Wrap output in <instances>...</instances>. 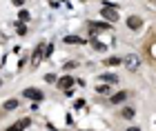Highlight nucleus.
Segmentation results:
<instances>
[{
  "label": "nucleus",
  "mask_w": 156,
  "mask_h": 131,
  "mask_svg": "<svg viewBox=\"0 0 156 131\" xmlns=\"http://www.w3.org/2000/svg\"><path fill=\"white\" fill-rule=\"evenodd\" d=\"M16 29H18V33H20V36H25V33H27V27H25L23 22H16Z\"/></svg>",
  "instance_id": "2eb2a0df"
},
{
  "label": "nucleus",
  "mask_w": 156,
  "mask_h": 131,
  "mask_svg": "<svg viewBox=\"0 0 156 131\" xmlns=\"http://www.w3.org/2000/svg\"><path fill=\"white\" fill-rule=\"evenodd\" d=\"M74 107H76V109H85V100H76Z\"/></svg>",
  "instance_id": "6ab92c4d"
},
{
  "label": "nucleus",
  "mask_w": 156,
  "mask_h": 131,
  "mask_svg": "<svg viewBox=\"0 0 156 131\" xmlns=\"http://www.w3.org/2000/svg\"><path fill=\"white\" fill-rule=\"evenodd\" d=\"M25 98H29V100H34V102H40L45 96H42V91L40 89H36V87H29V89H25Z\"/></svg>",
  "instance_id": "f03ea898"
},
{
  "label": "nucleus",
  "mask_w": 156,
  "mask_h": 131,
  "mask_svg": "<svg viewBox=\"0 0 156 131\" xmlns=\"http://www.w3.org/2000/svg\"><path fill=\"white\" fill-rule=\"evenodd\" d=\"M125 98H127V91H120V93H116V96H112V102L118 105V102H123Z\"/></svg>",
  "instance_id": "1a4fd4ad"
},
{
  "label": "nucleus",
  "mask_w": 156,
  "mask_h": 131,
  "mask_svg": "<svg viewBox=\"0 0 156 131\" xmlns=\"http://www.w3.org/2000/svg\"><path fill=\"white\" fill-rule=\"evenodd\" d=\"M101 16L107 18V20H118V11H114L112 7H103V9H101Z\"/></svg>",
  "instance_id": "39448f33"
},
{
  "label": "nucleus",
  "mask_w": 156,
  "mask_h": 131,
  "mask_svg": "<svg viewBox=\"0 0 156 131\" xmlns=\"http://www.w3.org/2000/svg\"><path fill=\"white\" fill-rule=\"evenodd\" d=\"M31 125V122H29V118H25V120H20V122H16V125H11L9 129H7V131H23L25 127H29Z\"/></svg>",
  "instance_id": "0eeeda50"
},
{
  "label": "nucleus",
  "mask_w": 156,
  "mask_h": 131,
  "mask_svg": "<svg viewBox=\"0 0 156 131\" xmlns=\"http://www.w3.org/2000/svg\"><path fill=\"white\" fill-rule=\"evenodd\" d=\"M56 82H58V89H60V91H67V89H72V87H74V82H76V80H74V76L65 73L60 80H56Z\"/></svg>",
  "instance_id": "f257e3e1"
},
{
  "label": "nucleus",
  "mask_w": 156,
  "mask_h": 131,
  "mask_svg": "<svg viewBox=\"0 0 156 131\" xmlns=\"http://www.w3.org/2000/svg\"><path fill=\"white\" fill-rule=\"evenodd\" d=\"M96 91L101 93V96H107V93H109V87H105V85H98V87H96Z\"/></svg>",
  "instance_id": "ddd939ff"
},
{
  "label": "nucleus",
  "mask_w": 156,
  "mask_h": 131,
  "mask_svg": "<svg viewBox=\"0 0 156 131\" xmlns=\"http://www.w3.org/2000/svg\"><path fill=\"white\" fill-rule=\"evenodd\" d=\"M127 27H129V29H140V27H143V18L129 16V18H127Z\"/></svg>",
  "instance_id": "423d86ee"
},
{
  "label": "nucleus",
  "mask_w": 156,
  "mask_h": 131,
  "mask_svg": "<svg viewBox=\"0 0 156 131\" xmlns=\"http://www.w3.org/2000/svg\"><path fill=\"white\" fill-rule=\"evenodd\" d=\"M125 65H127L129 71H136V69L140 67V58L134 56V53H129V56H125Z\"/></svg>",
  "instance_id": "7ed1b4c3"
},
{
  "label": "nucleus",
  "mask_w": 156,
  "mask_h": 131,
  "mask_svg": "<svg viewBox=\"0 0 156 131\" xmlns=\"http://www.w3.org/2000/svg\"><path fill=\"white\" fill-rule=\"evenodd\" d=\"M125 131H140L138 127H129V129H125Z\"/></svg>",
  "instance_id": "412c9836"
},
{
  "label": "nucleus",
  "mask_w": 156,
  "mask_h": 131,
  "mask_svg": "<svg viewBox=\"0 0 156 131\" xmlns=\"http://www.w3.org/2000/svg\"><path fill=\"white\" fill-rule=\"evenodd\" d=\"M120 116H123V118H127V120H129V118H134V116H136V109L127 107V109H123V113H120Z\"/></svg>",
  "instance_id": "9b49d317"
},
{
  "label": "nucleus",
  "mask_w": 156,
  "mask_h": 131,
  "mask_svg": "<svg viewBox=\"0 0 156 131\" xmlns=\"http://www.w3.org/2000/svg\"><path fill=\"white\" fill-rule=\"evenodd\" d=\"M11 2L16 5V7H23V5H25V0H11Z\"/></svg>",
  "instance_id": "aec40b11"
},
{
  "label": "nucleus",
  "mask_w": 156,
  "mask_h": 131,
  "mask_svg": "<svg viewBox=\"0 0 156 131\" xmlns=\"http://www.w3.org/2000/svg\"><path fill=\"white\" fill-rule=\"evenodd\" d=\"M65 42H72V45H78V42H83V38H76V36H69V38H65Z\"/></svg>",
  "instance_id": "dca6fc26"
},
{
  "label": "nucleus",
  "mask_w": 156,
  "mask_h": 131,
  "mask_svg": "<svg viewBox=\"0 0 156 131\" xmlns=\"http://www.w3.org/2000/svg\"><path fill=\"white\" fill-rule=\"evenodd\" d=\"M91 45H94V47H96L98 51H105V45H101V42H96V40H91Z\"/></svg>",
  "instance_id": "f3484780"
},
{
  "label": "nucleus",
  "mask_w": 156,
  "mask_h": 131,
  "mask_svg": "<svg viewBox=\"0 0 156 131\" xmlns=\"http://www.w3.org/2000/svg\"><path fill=\"white\" fill-rule=\"evenodd\" d=\"M18 107V100H7L5 102V109H7V111H11V109H16Z\"/></svg>",
  "instance_id": "f8f14e48"
},
{
  "label": "nucleus",
  "mask_w": 156,
  "mask_h": 131,
  "mask_svg": "<svg viewBox=\"0 0 156 131\" xmlns=\"http://www.w3.org/2000/svg\"><path fill=\"white\" fill-rule=\"evenodd\" d=\"M45 58V45H38L36 47V51H34V58H31V65L36 67V65H40V60Z\"/></svg>",
  "instance_id": "20e7f679"
},
{
  "label": "nucleus",
  "mask_w": 156,
  "mask_h": 131,
  "mask_svg": "<svg viewBox=\"0 0 156 131\" xmlns=\"http://www.w3.org/2000/svg\"><path fill=\"white\" fill-rule=\"evenodd\" d=\"M18 18H20L18 22H27V20H29V11H25V9H23V11H20V16H18Z\"/></svg>",
  "instance_id": "4468645a"
},
{
  "label": "nucleus",
  "mask_w": 156,
  "mask_h": 131,
  "mask_svg": "<svg viewBox=\"0 0 156 131\" xmlns=\"http://www.w3.org/2000/svg\"><path fill=\"white\" fill-rule=\"evenodd\" d=\"M45 82H56V76L54 73H47L45 76Z\"/></svg>",
  "instance_id": "a211bd4d"
},
{
  "label": "nucleus",
  "mask_w": 156,
  "mask_h": 131,
  "mask_svg": "<svg viewBox=\"0 0 156 131\" xmlns=\"http://www.w3.org/2000/svg\"><path fill=\"white\" fill-rule=\"evenodd\" d=\"M101 80H105V82H118V76H114V73H101Z\"/></svg>",
  "instance_id": "9d476101"
},
{
  "label": "nucleus",
  "mask_w": 156,
  "mask_h": 131,
  "mask_svg": "<svg viewBox=\"0 0 156 131\" xmlns=\"http://www.w3.org/2000/svg\"><path fill=\"white\" fill-rule=\"evenodd\" d=\"M120 62H123V58H105V65H107V67H116V65H120Z\"/></svg>",
  "instance_id": "6e6552de"
}]
</instances>
